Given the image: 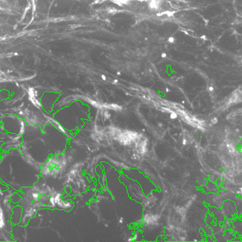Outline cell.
<instances>
[{
    "instance_id": "cell-1",
    "label": "cell",
    "mask_w": 242,
    "mask_h": 242,
    "mask_svg": "<svg viewBox=\"0 0 242 242\" xmlns=\"http://www.w3.org/2000/svg\"><path fill=\"white\" fill-rule=\"evenodd\" d=\"M177 117H178V115H177V114H176V113H175V112L171 113V114H170V118H171L172 119H175L177 118Z\"/></svg>"
},
{
    "instance_id": "cell-4",
    "label": "cell",
    "mask_w": 242,
    "mask_h": 242,
    "mask_svg": "<svg viewBox=\"0 0 242 242\" xmlns=\"http://www.w3.org/2000/svg\"><path fill=\"white\" fill-rule=\"evenodd\" d=\"M209 90H210V91H212V90H213V89H212V87H210Z\"/></svg>"
},
{
    "instance_id": "cell-3",
    "label": "cell",
    "mask_w": 242,
    "mask_h": 242,
    "mask_svg": "<svg viewBox=\"0 0 242 242\" xmlns=\"http://www.w3.org/2000/svg\"><path fill=\"white\" fill-rule=\"evenodd\" d=\"M183 144H184V145H186V140H184V141H183Z\"/></svg>"
},
{
    "instance_id": "cell-5",
    "label": "cell",
    "mask_w": 242,
    "mask_h": 242,
    "mask_svg": "<svg viewBox=\"0 0 242 242\" xmlns=\"http://www.w3.org/2000/svg\"><path fill=\"white\" fill-rule=\"evenodd\" d=\"M120 223H123V219H121V220H120Z\"/></svg>"
},
{
    "instance_id": "cell-2",
    "label": "cell",
    "mask_w": 242,
    "mask_h": 242,
    "mask_svg": "<svg viewBox=\"0 0 242 242\" xmlns=\"http://www.w3.org/2000/svg\"><path fill=\"white\" fill-rule=\"evenodd\" d=\"M218 122V119L217 117H214V119H212V123L215 124Z\"/></svg>"
}]
</instances>
